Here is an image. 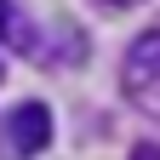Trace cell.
<instances>
[{"label":"cell","mask_w":160,"mask_h":160,"mask_svg":"<svg viewBox=\"0 0 160 160\" xmlns=\"http://www.w3.org/2000/svg\"><path fill=\"white\" fill-rule=\"evenodd\" d=\"M120 86H126V97H132L137 109H149L160 120V23L132 40L126 63H120Z\"/></svg>","instance_id":"1"},{"label":"cell","mask_w":160,"mask_h":160,"mask_svg":"<svg viewBox=\"0 0 160 160\" xmlns=\"http://www.w3.org/2000/svg\"><path fill=\"white\" fill-rule=\"evenodd\" d=\"M0 40H12V46H29V23H23V12H17L12 0H0Z\"/></svg>","instance_id":"3"},{"label":"cell","mask_w":160,"mask_h":160,"mask_svg":"<svg viewBox=\"0 0 160 160\" xmlns=\"http://www.w3.org/2000/svg\"><path fill=\"white\" fill-rule=\"evenodd\" d=\"M6 143L17 149V154H40L52 143V114H46V103H23V109H12L6 114Z\"/></svg>","instance_id":"2"},{"label":"cell","mask_w":160,"mask_h":160,"mask_svg":"<svg viewBox=\"0 0 160 160\" xmlns=\"http://www.w3.org/2000/svg\"><path fill=\"white\" fill-rule=\"evenodd\" d=\"M0 74H6V69H0Z\"/></svg>","instance_id":"5"},{"label":"cell","mask_w":160,"mask_h":160,"mask_svg":"<svg viewBox=\"0 0 160 160\" xmlns=\"http://www.w3.org/2000/svg\"><path fill=\"white\" fill-rule=\"evenodd\" d=\"M103 6H137V0H103Z\"/></svg>","instance_id":"4"}]
</instances>
